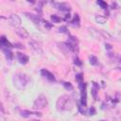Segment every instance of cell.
<instances>
[{"mask_svg":"<svg viewBox=\"0 0 121 121\" xmlns=\"http://www.w3.org/2000/svg\"><path fill=\"white\" fill-rule=\"evenodd\" d=\"M74 107V99L72 96L68 95H60L57 102H56V108L59 112H69Z\"/></svg>","mask_w":121,"mask_h":121,"instance_id":"cell-1","label":"cell"},{"mask_svg":"<svg viewBox=\"0 0 121 121\" xmlns=\"http://www.w3.org/2000/svg\"><path fill=\"white\" fill-rule=\"evenodd\" d=\"M12 81L18 90H23L29 83L30 78L24 73H16L12 77Z\"/></svg>","mask_w":121,"mask_h":121,"instance_id":"cell-2","label":"cell"},{"mask_svg":"<svg viewBox=\"0 0 121 121\" xmlns=\"http://www.w3.org/2000/svg\"><path fill=\"white\" fill-rule=\"evenodd\" d=\"M48 105V100H47V97L41 94L38 95V97L35 99L34 103H33V108L35 110H41V109H43L45 108L46 106Z\"/></svg>","mask_w":121,"mask_h":121,"instance_id":"cell-3","label":"cell"},{"mask_svg":"<svg viewBox=\"0 0 121 121\" xmlns=\"http://www.w3.org/2000/svg\"><path fill=\"white\" fill-rule=\"evenodd\" d=\"M68 49L71 51V52H74V53H78V39L74 36H69L67 42L65 43Z\"/></svg>","mask_w":121,"mask_h":121,"instance_id":"cell-4","label":"cell"},{"mask_svg":"<svg viewBox=\"0 0 121 121\" xmlns=\"http://www.w3.org/2000/svg\"><path fill=\"white\" fill-rule=\"evenodd\" d=\"M78 88L80 90V105L86 108L87 106V92H86V83H78Z\"/></svg>","mask_w":121,"mask_h":121,"instance_id":"cell-5","label":"cell"},{"mask_svg":"<svg viewBox=\"0 0 121 121\" xmlns=\"http://www.w3.org/2000/svg\"><path fill=\"white\" fill-rule=\"evenodd\" d=\"M8 22H9V24L11 26L16 27V28H17V27H19V26H20V25H21V23H22L21 18H20L17 14H11V15L9 17Z\"/></svg>","mask_w":121,"mask_h":121,"instance_id":"cell-6","label":"cell"},{"mask_svg":"<svg viewBox=\"0 0 121 121\" xmlns=\"http://www.w3.org/2000/svg\"><path fill=\"white\" fill-rule=\"evenodd\" d=\"M25 15H26L28 19H30V20L34 23V25H35L36 26H38V27H40V26H41V24L43 23V20L40 17V15H34V14L28 13V12H25Z\"/></svg>","mask_w":121,"mask_h":121,"instance_id":"cell-7","label":"cell"},{"mask_svg":"<svg viewBox=\"0 0 121 121\" xmlns=\"http://www.w3.org/2000/svg\"><path fill=\"white\" fill-rule=\"evenodd\" d=\"M56 9H60V11H66L69 13V11L71 10V7L69 4L65 3V2H61V3H58V2H52L51 3Z\"/></svg>","mask_w":121,"mask_h":121,"instance_id":"cell-8","label":"cell"},{"mask_svg":"<svg viewBox=\"0 0 121 121\" xmlns=\"http://www.w3.org/2000/svg\"><path fill=\"white\" fill-rule=\"evenodd\" d=\"M28 44H29L30 48L33 50V52H35L36 54H42L43 53V49H42L41 45L37 42H35L34 40H30Z\"/></svg>","mask_w":121,"mask_h":121,"instance_id":"cell-9","label":"cell"},{"mask_svg":"<svg viewBox=\"0 0 121 121\" xmlns=\"http://www.w3.org/2000/svg\"><path fill=\"white\" fill-rule=\"evenodd\" d=\"M41 75H42L43 78H45L46 79H48L49 81H51V82H54V81L56 80L54 75H53L51 72H49L48 70H46V69H42V70H41Z\"/></svg>","mask_w":121,"mask_h":121,"instance_id":"cell-10","label":"cell"},{"mask_svg":"<svg viewBox=\"0 0 121 121\" xmlns=\"http://www.w3.org/2000/svg\"><path fill=\"white\" fill-rule=\"evenodd\" d=\"M0 45H1V49H4V48H11V47H13V44L10 43L8 41V39H7L4 35H2L1 38H0Z\"/></svg>","mask_w":121,"mask_h":121,"instance_id":"cell-11","label":"cell"},{"mask_svg":"<svg viewBox=\"0 0 121 121\" xmlns=\"http://www.w3.org/2000/svg\"><path fill=\"white\" fill-rule=\"evenodd\" d=\"M15 33H16L20 38H22V39H26V38L28 37V32H27V30H26V28H24V27H17V28L15 29Z\"/></svg>","mask_w":121,"mask_h":121,"instance_id":"cell-12","label":"cell"},{"mask_svg":"<svg viewBox=\"0 0 121 121\" xmlns=\"http://www.w3.org/2000/svg\"><path fill=\"white\" fill-rule=\"evenodd\" d=\"M16 57H17V60H19V62H20L21 64H26V63H27L28 60H29L28 56H26V54L21 53V52H18V53L16 54Z\"/></svg>","mask_w":121,"mask_h":121,"instance_id":"cell-13","label":"cell"},{"mask_svg":"<svg viewBox=\"0 0 121 121\" xmlns=\"http://www.w3.org/2000/svg\"><path fill=\"white\" fill-rule=\"evenodd\" d=\"M21 115L23 117H28L30 115H36V116L41 117L42 116V113L39 112H31V111H26H26H22L21 112Z\"/></svg>","mask_w":121,"mask_h":121,"instance_id":"cell-14","label":"cell"},{"mask_svg":"<svg viewBox=\"0 0 121 121\" xmlns=\"http://www.w3.org/2000/svg\"><path fill=\"white\" fill-rule=\"evenodd\" d=\"M70 24H71V26H76V27H78V26H80V19H79V15H78V13H76V14L74 15V17H73V19L71 20Z\"/></svg>","mask_w":121,"mask_h":121,"instance_id":"cell-15","label":"cell"},{"mask_svg":"<svg viewBox=\"0 0 121 121\" xmlns=\"http://www.w3.org/2000/svg\"><path fill=\"white\" fill-rule=\"evenodd\" d=\"M2 51L8 60H11L13 59V53L9 48H4V49H2Z\"/></svg>","mask_w":121,"mask_h":121,"instance_id":"cell-16","label":"cell"},{"mask_svg":"<svg viewBox=\"0 0 121 121\" xmlns=\"http://www.w3.org/2000/svg\"><path fill=\"white\" fill-rule=\"evenodd\" d=\"M97 92H98V84L94 81L93 82V88H92V95L95 100L97 99Z\"/></svg>","mask_w":121,"mask_h":121,"instance_id":"cell-17","label":"cell"},{"mask_svg":"<svg viewBox=\"0 0 121 121\" xmlns=\"http://www.w3.org/2000/svg\"><path fill=\"white\" fill-rule=\"evenodd\" d=\"M44 4V2H43V1H38L37 2V6H36V10L38 11V13L40 14V15H42V13H43V5Z\"/></svg>","mask_w":121,"mask_h":121,"instance_id":"cell-18","label":"cell"},{"mask_svg":"<svg viewBox=\"0 0 121 121\" xmlns=\"http://www.w3.org/2000/svg\"><path fill=\"white\" fill-rule=\"evenodd\" d=\"M50 18H51V20H52L53 23H60V22L62 21V19H61L60 16L56 15V14H52V15L50 16Z\"/></svg>","mask_w":121,"mask_h":121,"instance_id":"cell-19","label":"cell"},{"mask_svg":"<svg viewBox=\"0 0 121 121\" xmlns=\"http://www.w3.org/2000/svg\"><path fill=\"white\" fill-rule=\"evenodd\" d=\"M96 4H97V5H99V6H100V8H101V9H108V4H107L105 1L97 0V1H96Z\"/></svg>","mask_w":121,"mask_h":121,"instance_id":"cell-20","label":"cell"},{"mask_svg":"<svg viewBox=\"0 0 121 121\" xmlns=\"http://www.w3.org/2000/svg\"><path fill=\"white\" fill-rule=\"evenodd\" d=\"M89 61H90V63H91L92 65H96V64L98 63V60H97V58H96L95 56H90Z\"/></svg>","mask_w":121,"mask_h":121,"instance_id":"cell-21","label":"cell"},{"mask_svg":"<svg viewBox=\"0 0 121 121\" xmlns=\"http://www.w3.org/2000/svg\"><path fill=\"white\" fill-rule=\"evenodd\" d=\"M62 85H63V87L66 89V90H68V91H72L73 89H74V87H73V85L70 83V82H66V81H62Z\"/></svg>","mask_w":121,"mask_h":121,"instance_id":"cell-22","label":"cell"},{"mask_svg":"<svg viewBox=\"0 0 121 121\" xmlns=\"http://www.w3.org/2000/svg\"><path fill=\"white\" fill-rule=\"evenodd\" d=\"M95 20H96V22L99 23V24H104V23H106V18H105L104 16H101V15H96V16H95Z\"/></svg>","mask_w":121,"mask_h":121,"instance_id":"cell-23","label":"cell"},{"mask_svg":"<svg viewBox=\"0 0 121 121\" xmlns=\"http://www.w3.org/2000/svg\"><path fill=\"white\" fill-rule=\"evenodd\" d=\"M75 79L78 82V83H81L83 82V74L82 73H79V74H77L76 77H75Z\"/></svg>","mask_w":121,"mask_h":121,"instance_id":"cell-24","label":"cell"},{"mask_svg":"<svg viewBox=\"0 0 121 121\" xmlns=\"http://www.w3.org/2000/svg\"><path fill=\"white\" fill-rule=\"evenodd\" d=\"M43 26L45 27V29H51L52 28V26H53V25L51 24V23H49V22H47V21H44L43 20Z\"/></svg>","mask_w":121,"mask_h":121,"instance_id":"cell-25","label":"cell"},{"mask_svg":"<svg viewBox=\"0 0 121 121\" xmlns=\"http://www.w3.org/2000/svg\"><path fill=\"white\" fill-rule=\"evenodd\" d=\"M99 32L101 33V35H102L103 37H105V38H107V39H112V36H111L108 32H106V31H104V30H99Z\"/></svg>","mask_w":121,"mask_h":121,"instance_id":"cell-26","label":"cell"},{"mask_svg":"<svg viewBox=\"0 0 121 121\" xmlns=\"http://www.w3.org/2000/svg\"><path fill=\"white\" fill-rule=\"evenodd\" d=\"M59 32H61V33H66V34H69V32H68V30H67V27L66 26H60V28H59Z\"/></svg>","mask_w":121,"mask_h":121,"instance_id":"cell-27","label":"cell"},{"mask_svg":"<svg viewBox=\"0 0 121 121\" xmlns=\"http://www.w3.org/2000/svg\"><path fill=\"white\" fill-rule=\"evenodd\" d=\"M74 63L76 64V65H78V66H81L82 65V62H81V60L78 58V57H76L75 59H74Z\"/></svg>","mask_w":121,"mask_h":121,"instance_id":"cell-28","label":"cell"},{"mask_svg":"<svg viewBox=\"0 0 121 121\" xmlns=\"http://www.w3.org/2000/svg\"><path fill=\"white\" fill-rule=\"evenodd\" d=\"M95 113H96V111H95V107H91V108L89 109V114H90V115H95Z\"/></svg>","mask_w":121,"mask_h":121,"instance_id":"cell-29","label":"cell"},{"mask_svg":"<svg viewBox=\"0 0 121 121\" xmlns=\"http://www.w3.org/2000/svg\"><path fill=\"white\" fill-rule=\"evenodd\" d=\"M78 110H79V112L82 113V114H84L85 113V107H83L82 105H80V104H78Z\"/></svg>","mask_w":121,"mask_h":121,"instance_id":"cell-30","label":"cell"},{"mask_svg":"<svg viewBox=\"0 0 121 121\" xmlns=\"http://www.w3.org/2000/svg\"><path fill=\"white\" fill-rule=\"evenodd\" d=\"M13 47H16V48H21V49H24V48H25V46H24V45H22L21 43H13Z\"/></svg>","mask_w":121,"mask_h":121,"instance_id":"cell-31","label":"cell"},{"mask_svg":"<svg viewBox=\"0 0 121 121\" xmlns=\"http://www.w3.org/2000/svg\"><path fill=\"white\" fill-rule=\"evenodd\" d=\"M70 18H71V15H70V13H66L65 14V17H64V21H68V20H70Z\"/></svg>","mask_w":121,"mask_h":121,"instance_id":"cell-32","label":"cell"},{"mask_svg":"<svg viewBox=\"0 0 121 121\" xmlns=\"http://www.w3.org/2000/svg\"><path fill=\"white\" fill-rule=\"evenodd\" d=\"M117 8V4H116V2H113V3H112V5H111V9H116Z\"/></svg>","mask_w":121,"mask_h":121,"instance_id":"cell-33","label":"cell"},{"mask_svg":"<svg viewBox=\"0 0 121 121\" xmlns=\"http://www.w3.org/2000/svg\"><path fill=\"white\" fill-rule=\"evenodd\" d=\"M105 48H106V49H108V50H110V49H112V46L110 43H105Z\"/></svg>","mask_w":121,"mask_h":121,"instance_id":"cell-34","label":"cell"},{"mask_svg":"<svg viewBox=\"0 0 121 121\" xmlns=\"http://www.w3.org/2000/svg\"><path fill=\"white\" fill-rule=\"evenodd\" d=\"M31 121H40V120H36V119H34V120H31Z\"/></svg>","mask_w":121,"mask_h":121,"instance_id":"cell-35","label":"cell"},{"mask_svg":"<svg viewBox=\"0 0 121 121\" xmlns=\"http://www.w3.org/2000/svg\"><path fill=\"white\" fill-rule=\"evenodd\" d=\"M101 121H103V120H101Z\"/></svg>","mask_w":121,"mask_h":121,"instance_id":"cell-36","label":"cell"},{"mask_svg":"<svg viewBox=\"0 0 121 121\" xmlns=\"http://www.w3.org/2000/svg\"><path fill=\"white\" fill-rule=\"evenodd\" d=\"M120 80H121V78H120Z\"/></svg>","mask_w":121,"mask_h":121,"instance_id":"cell-37","label":"cell"}]
</instances>
